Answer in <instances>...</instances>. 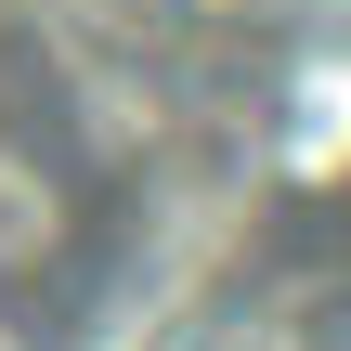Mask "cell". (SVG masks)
<instances>
[{
	"mask_svg": "<svg viewBox=\"0 0 351 351\" xmlns=\"http://www.w3.org/2000/svg\"><path fill=\"white\" fill-rule=\"evenodd\" d=\"M78 13H91V0H0V78H13V104H26V169H39V91H52Z\"/></svg>",
	"mask_w": 351,
	"mask_h": 351,
	"instance_id": "6da1fadb",
	"label": "cell"
}]
</instances>
